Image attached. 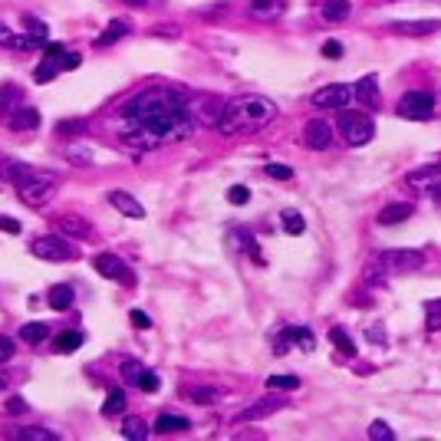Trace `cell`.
Instances as JSON below:
<instances>
[{"mask_svg": "<svg viewBox=\"0 0 441 441\" xmlns=\"http://www.w3.org/2000/svg\"><path fill=\"white\" fill-rule=\"evenodd\" d=\"M205 96H194L182 86H151L142 89L118 109L116 129L118 139L129 149H162L172 142H184L198 125H205L201 116Z\"/></svg>", "mask_w": 441, "mask_h": 441, "instance_id": "obj_1", "label": "cell"}, {"mask_svg": "<svg viewBox=\"0 0 441 441\" xmlns=\"http://www.w3.org/2000/svg\"><path fill=\"white\" fill-rule=\"evenodd\" d=\"M277 118V106L270 102L267 96H234L227 99L224 109H221V116H217L215 129L221 135H244V132H257L264 125H270Z\"/></svg>", "mask_w": 441, "mask_h": 441, "instance_id": "obj_2", "label": "cell"}, {"mask_svg": "<svg viewBox=\"0 0 441 441\" xmlns=\"http://www.w3.org/2000/svg\"><path fill=\"white\" fill-rule=\"evenodd\" d=\"M17 194H20V201L27 208H43L53 201L56 194V175L53 172H40L36 178H30V182L17 184Z\"/></svg>", "mask_w": 441, "mask_h": 441, "instance_id": "obj_3", "label": "cell"}, {"mask_svg": "<svg viewBox=\"0 0 441 441\" xmlns=\"http://www.w3.org/2000/svg\"><path fill=\"white\" fill-rule=\"evenodd\" d=\"M339 129H343L346 142H349L353 149L369 145L372 135H376V125H372V118H369L366 112H343V116H339Z\"/></svg>", "mask_w": 441, "mask_h": 441, "instance_id": "obj_4", "label": "cell"}, {"mask_svg": "<svg viewBox=\"0 0 441 441\" xmlns=\"http://www.w3.org/2000/svg\"><path fill=\"white\" fill-rule=\"evenodd\" d=\"M379 264L386 273H412V270L425 267V254L421 250H382Z\"/></svg>", "mask_w": 441, "mask_h": 441, "instance_id": "obj_5", "label": "cell"}, {"mask_svg": "<svg viewBox=\"0 0 441 441\" xmlns=\"http://www.w3.org/2000/svg\"><path fill=\"white\" fill-rule=\"evenodd\" d=\"M431 112H435V96L431 93H405L402 96V102H398V116L402 118H412V122H425V118H431Z\"/></svg>", "mask_w": 441, "mask_h": 441, "instance_id": "obj_6", "label": "cell"}, {"mask_svg": "<svg viewBox=\"0 0 441 441\" xmlns=\"http://www.w3.org/2000/svg\"><path fill=\"white\" fill-rule=\"evenodd\" d=\"M30 254L33 257H40V260H69L73 257V247L66 244L63 237L46 234V237H36V240H33Z\"/></svg>", "mask_w": 441, "mask_h": 441, "instance_id": "obj_7", "label": "cell"}, {"mask_svg": "<svg viewBox=\"0 0 441 441\" xmlns=\"http://www.w3.org/2000/svg\"><path fill=\"white\" fill-rule=\"evenodd\" d=\"M93 267H96L106 280H118V283H125V287L135 283V273L129 270V264L122 257H116V254H99V257L93 260Z\"/></svg>", "mask_w": 441, "mask_h": 441, "instance_id": "obj_8", "label": "cell"}, {"mask_svg": "<svg viewBox=\"0 0 441 441\" xmlns=\"http://www.w3.org/2000/svg\"><path fill=\"white\" fill-rule=\"evenodd\" d=\"M349 102H353V86H343V83H333V86L313 93V106L316 109H346Z\"/></svg>", "mask_w": 441, "mask_h": 441, "instance_id": "obj_9", "label": "cell"}, {"mask_svg": "<svg viewBox=\"0 0 441 441\" xmlns=\"http://www.w3.org/2000/svg\"><path fill=\"white\" fill-rule=\"evenodd\" d=\"M303 142H306V149H313V151H326L333 145V125H330L326 118H313V122H306V129H303Z\"/></svg>", "mask_w": 441, "mask_h": 441, "instance_id": "obj_10", "label": "cell"}, {"mask_svg": "<svg viewBox=\"0 0 441 441\" xmlns=\"http://www.w3.org/2000/svg\"><path fill=\"white\" fill-rule=\"evenodd\" d=\"M287 409V402L280 395H267L260 398V402H254V405H247L244 412H237V421H257V419H267V415H273V412Z\"/></svg>", "mask_w": 441, "mask_h": 441, "instance_id": "obj_11", "label": "cell"}, {"mask_svg": "<svg viewBox=\"0 0 441 441\" xmlns=\"http://www.w3.org/2000/svg\"><path fill=\"white\" fill-rule=\"evenodd\" d=\"M109 205L116 208V211H122L125 217H132V221H142V217H145V208H142L129 191H109Z\"/></svg>", "mask_w": 441, "mask_h": 441, "instance_id": "obj_12", "label": "cell"}, {"mask_svg": "<svg viewBox=\"0 0 441 441\" xmlns=\"http://www.w3.org/2000/svg\"><path fill=\"white\" fill-rule=\"evenodd\" d=\"M7 125H11L13 132H33V129H40V112H36L33 106L13 109L11 118H7Z\"/></svg>", "mask_w": 441, "mask_h": 441, "instance_id": "obj_13", "label": "cell"}, {"mask_svg": "<svg viewBox=\"0 0 441 441\" xmlns=\"http://www.w3.org/2000/svg\"><path fill=\"white\" fill-rule=\"evenodd\" d=\"M40 175V168H33V165H23V162H0V178L11 184H23L30 182V178H36Z\"/></svg>", "mask_w": 441, "mask_h": 441, "instance_id": "obj_14", "label": "cell"}, {"mask_svg": "<svg viewBox=\"0 0 441 441\" xmlns=\"http://www.w3.org/2000/svg\"><path fill=\"white\" fill-rule=\"evenodd\" d=\"M392 30L402 33V36H428V33L441 30V20H395Z\"/></svg>", "mask_w": 441, "mask_h": 441, "instance_id": "obj_15", "label": "cell"}, {"mask_svg": "<svg viewBox=\"0 0 441 441\" xmlns=\"http://www.w3.org/2000/svg\"><path fill=\"white\" fill-rule=\"evenodd\" d=\"M415 215V205H409V201H392V205H386L382 211H379V224H402V221H409V217Z\"/></svg>", "mask_w": 441, "mask_h": 441, "instance_id": "obj_16", "label": "cell"}, {"mask_svg": "<svg viewBox=\"0 0 441 441\" xmlns=\"http://www.w3.org/2000/svg\"><path fill=\"white\" fill-rule=\"evenodd\" d=\"M353 96L359 106H366V109H376L379 106V79L376 76H366V79H359L353 89Z\"/></svg>", "mask_w": 441, "mask_h": 441, "instance_id": "obj_17", "label": "cell"}, {"mask_svg": "<svg viewBox=\"0 0 441 441\" xmlns=\"http://www.w3.org/2000/svg\"><path fill=\"white\" fill-rule=\"evenodd\" d=\"M56 227H60V234L63 237H89L93 234V224H86L83 217H76V215L56 217Z\"/></svg>", "mask_w": 441, "mask_h": 441, "instance_id": "obj_18", "label": "cell"}, {"mask_svg": "<svg viewBox=\"0 0 441 441\" xmlns=\"http://www.w3.org/2000/svg\"><path fill=\"white\" fill-rule=\"evenodd\" d=\"M441 178V165H425V168H415V172L405 175V184L409 188H428Z\"/></svg>", "mask_w": 441, "mask_h": 441, "instance_id": "obj_19", "label": "cell"}, {"mask_svg": "<svg viewBox=\"0 0 441 441\" xmlns=\"http://www.w3.org/2000/svg\"><path fill=\"white\" fill-rule=\"evenodd\" d=\"M349 13H353V4H349V0H326L323 7H320V17H323L326 23H343Z\"/></svg>", "mask_w": 441, "mask_h": 441, "instance_id": "obj_20", "label": "cell"}, {"mask_svg": "<svg viewBox=\"0 0 441 441\" xmlns=\"http://www.w3.org/2000/svg\"><path fill=\"white\" fill-rule=\"evenodd\" d=\"M283 13V0H250V17L254 20H273Z\"/></svg>", "mask_w": 441, "mask_h": 441, "instance_id": "obj_21", "label": "cell"}, {"mask_svg": "<svg viewBox=\"0 0 441 441\" xmlns=\"http://www.w3.org/2000/svg\"><path fill=\"white\" fill-rule=\"evenodd\" d=\"M191 428V421L188 419H182V415H158V421H155V431L158 435H178V431H188Z\"/></svg>", "mask_w": 441, "mask_h": 441, "instance_id": "obj_22", "label": "cell"}, {"mask_svg": "<svg viewBox=\"0 0 441 441\" xmlns=\"http://www.w3.org/2000/svg\"><path fill=\"white\" fill-rule=\"evenodd\" d=\"M73 287H69V283H56L53 290L46 293V303H50V306H53V310H69V306H73Z\"/></svg>", "mask_w": 441, "mask_h": 441, "instance_id": "obj_23", "label": "cell"}, {"mask_svg": "<svg viewBox=\"0 0 441 441\" xmlns=\"http://www.w3.org/2000/svg\"><path fill=\"white\" fill-rule=\"evenodd\" d=\"M283 336H287V343L303 346L306 353H310V349H316V336H313L306 326H287V330H283Z\"/></svg>", "mask_w": 441, "mask_h": 441, "instance_id": "obj_24", "label": "cell"}, {"mask_svg": "<svg viewBox=\"0 0 441 441\" xmlns=\"http://www.w3.org/2000/svg\"><path fill=\"white\" fill-rule=\"evenodd\" d=\"M122 36H129V23H125V20H112L106 30H102V36L96 40V46H112V43H118Z\"/></svg>", "mask_w": 441, "mask_h": 441, "instance_id": "obj_25", "label": "cell"}, {"mask_svg": "<svg viewBox=\"0 0 441 441\" xmlns=\"http://www.w3.org/2000/svg\"><path fill=\"white\" fill-rule=\"evenodd\" d=\"M125 405H129L125 392H122V388H112V392L106 395V402H102V415H106V419H112V415H122V412H125Z\"/></svg>", "mask_w": 441, "mask_h": 441, "instance_id": "obj_26", "label": "cell"}, {"mask_svg": "<svg viewBox=\"0 0 441 441\" xmlns=\"http://www.w3.org/2000/svg\"><path fill=\"white\" fill-rule=\"evenodd\" d=\"M122 438H129V441H145L149 438V425L142 419H135V415H129V419L122 421Z\"/></svg>", "mask_w": 441, "mask_h": 441, "instance_id": "obj_27", "label": "cell"}, {"mask_svg": "<svg viewBox=\"0 0 441 441\" xmlns=\"http://www.w3.org/2000/svg\"><path fill=\"white\" fill-rule=\"evenodd\" d=\"M33 40L30 36H20V33H13L7 23H0V46H7V50H27Z\"/></svg>", "mask_w": 441, "mask_h": 441, "instance_id": "obj_28", "label": "cell"}, {"mask_svg": "<svg viewBox=\"0 0 441 441\" xmlns=\"http://www.w3.org/2000/svg\"><path fill=\"white\" fill-rule=\"evenodd\" d=\"M86 132H89L86 118H66V122H56V135H63V139H69V135H86Z\"/></svg>", "mask_w": 441, "mask_h": 441, "instance_id": "obj_29", "label": "cell"}, {"mask_svg": "<svg viewBox=\"0 0 441 441\" xmlns=\"http://www.w3.org/2000/svg\"><path fill=\"white\" fill-rule=\"evenodd\" d=\"M50 336V330H46V323H27L20 330V339L23 343H30V346H40Z\"/></svg>", "mask_w": 441, "mask_h": 441, "instance_id": "obj_30", "label": "cell"}, {"mask_svg": "<svg viewBox=\"0 0 441 441\" xmlns=\"http://www.w3.org/2000/svg\"><path fill=\"white\" fill-rule=\"evenodd\" d=\"M280 224H283V231H287V234H293V237L306 231V221H303L300 211H283V215H280Z\"/></svg>", "mask_w": 441, "mask_h": 441, "instance_id": "obj_31", "label": "cell"}, {"mask_svg": "<svg viewBox=\"0 0 441 441\" xmlns=\"http://www.w3.org/2000/svg\"><path fill=\"white\" fill-rule=\"evenodd\" d=\"M56 73H60V60H53V56H43V63L33 69V79H36V83H50Z\"/></svg>", "mask_w": 441, "mask_h": 441, "instance_id": "obj_32", "label": "cell"}, {"mask_svg": "<svg viewBox=\"0 0 441 441\" xmlns=\"http://www.w3.org/2000/svg\"><path fill=\"white\" fill-rule=\"evenodd\" d=\"M13 438L17 441H60V435L50 428H20Z\"/></svg>", "mask_w": 441, "mask_h": 441, "instance_id": "obj_33", "label": "cell"}, {"mask_svg": "<svg viewBox=\"0 0 441 441\" xmlns=\"http://www.w3.org/2000/svg\"><path fill=\"white\" fill-rule=\"evenodd\" d=\"M267 388L270 392H293V388H300V376H267Z\"/></svg>", "mask_w": 441, "mask_h": 441, "instance_id": "obj_34", "label": "cell"}, {"mask_svg": "<svg viewBox=\"0 0 441 441\" xmlns=\"http://www.w3.org/2000/svg\"><path fill=\"white\" fill-rule=\"evenodd\" d=\"M23 27H27V36H30L33 43H43L46 40V23L43 20H36V17H30V13H27V17H23Z\"/></svg>", "mask_w": 441, "mask_h": 441, "instance_id": "obj_35", "label": "cell"}, {"mask_svg": "<svg viewBox=\"0 0 441 441\" xmlns=\"http://www.w3.org/2000/svg\"><path fill=\"white\" fill-rule=\"evenodd\" d=\"M83 346V333H60V339H56V353H63V355H69V353H76Z\"/></svg>", "mask_w": 441, "mask_h": 441, "instance_id": "obj_36", "label": "cell"}, {"mask_svg": "<svg viewBox=\"0 0 441 441\" xmlns=\"http://www.w3.org/2000/svg\"><path fill=\"white\" fill-rule=\"evenodd\" d=\"M20 89L17 86H0V116H4V112H13V106H17V102H20Z\"/></svg>", "mask_w": 441, "mask_h": 441, "instance_id": "obj_37", "label": "cell"}, {"mask_svg": "<svg viewBox=\"0 0 441 441\" xmlns=\"http://www.w3.org/2000/svg\"><path fill=\"white\" fill-rule=\"evenodd\" d=\"M191 398L198 405H215V402H221V392H217V388H208V386H194Z\"/></svg>", "mask_w": 441, "mask_h": 441, "instance_id": "obj_38", "label": "cell"}, {"mask_svg": "<svg viewBox=\"0 0 441 441\" xmlns=\"http://www.w3.org/2000/svg\"><path fill=\"white\" fill-rule=\"evenodd\" d=\"M330 339H333L336 349H339L343 355H353L355 353V343L346 336V330H339V326H336V330H330Z\"/></svg>", "mask_w": 441, "mask_h": 441, "instance_id": "obj_39", "label": "cell"}, {"mask_svg": "<svg viewBox=\"0 0 441 441\" xmlns=\"http://www.w3.org/2000/svg\"><path fill=\"white\" fill-rule=\"evenodd\" d=\"M369 438L372 441H395V431L388 428L386 421H372V425H369Z\"/></svg>", "mask_w": 441, "mask_h": 441, "instance_id": "obj_40", "label": "cell"}, {"mask_svg": "<svg viewBox=\"0 0 441 441\" xmlns=\"http://www.w3.org/2000/svg\"><path fill=\"white\" fill-rule=\"evenodd\" d=\"M425 313H428V320H425V326H428V333L441 330V300H431L428 306H425Z\"/></svg>", "mask_w": 441, "mask_h": 441, "instance_id": "obj_41", "label": "cell"}, {"mask_svg": "<svg viewBox=\"0 0 441 441\" xmlns=\"http://www.w3.org/2000/svg\"><path fill=\"white\" fill-rule=\"evenodd\" d=\"M142 369H145V366H142L139 359H125V362H122V379L135 386V382H139V376H142Z\"/></svg>", "mask_w": 441, "mask_h": 441, "instance_id": "obj_42", "label": "cell"}, {"mask_svg": "<svg viewBox=\"0 0 441 441\" xmlns=\"http://www.w3.org/2000/svg\"><path fill=\"white\" fill-rule=\"evenodd\" d=\"M135 386H139L142 392H158V376H155L151 369H142V376H139Z\"/></svg>", "mask_w": 441, "mask_h": 441, "instance_id": "obj_43", "label": "cell"}, {"mask_svg": "<svg viewBox=\"0 0 441 441\" xmlns=\"http://www.w3.org/2000/svg\"><path fill=\"white\" fill-rule=\"evenodd\" d=\"M13 353H17V343H13L11 336H0V366H4V362H11Z\"/></svg>", "mask_w": 441, "mask_h": 441, "instance_id": "obj_44", "label": "cell"}, {"mask_svg": "<svg viewBox=\"0 0 441 441\" xmlns=\"http://www.w3.org/2000/svg\"><path fill=\"white\" fill-rule=\"evenodd\" d=\"M267 175H270V178H277V182H290V178H293V168L270 162V165H267Z\"/></svg>", "mask_w": 441, "mask_h": 441, "instance_id": "obj_45", "label": "cell"}, {"mask_svg": "<svg viewBox=\"0 0 441 441\" xmlns=\"http://www.w3.org/2000/svg\"><path fill=\"white\" fill-rule=\"evenodd\" d=\"M227 201H231V205H247V201H250V191L244 188V184H234V188L227 191Z\"/></svg>", "mask_w": 441, "mask_h": 441, "instance_id": "obj_46", "label": "cell"}, {"mask_svg": "<svg viewBox=\"0 0 441 441\" xmlns=\"http://www.w3.org/2000/svg\"><path fill=\"white\" fill-rule=\"evenodd\" d=\"M129 320L135 330H151V320H149V313H142V310H132L129 313Z\"/></svg>", "mask_w": 441, "mask_h": 441, "instance_id": "obj_47", "label": "cell"}, {"mask_svg": "<svg viewBox=\"0 0 441 441\" xmlns=\"http://www.w3.org/2000/svg\"><path fill=\"white\" fill-rule=\"evenodd\" d=\"M79 63H83V56L79 53H63L60 56V69H79Z\"/></svg>", "mask_w": 441, "mask_h": 441, "instance_id": "obj_48", "label": "cell"}, {"mask_svg": "<svg viewBox=\"0 0 441 441\" xmlns=\"http://www.w3.org/2000/svg\"><path fill=\"white\" fill-rule=\"evenodd\" d=\"M323 56L339 60V56H343V43H339V40H326V43H323Z\"/></svg>", "mask_w": 441, "mask_h": 441, "instance_id": "obj_49", "label": "cell"}, {"mask_svg": "<svg viewBox=\"0 0 441 441\" xmlns=\"http://www.w3.org/2000/svg\"><path fill=\"white\" fill-rule=\"evenodd\" d=\"M7 412H11V415H27V402H23L20 395H13L11 402H7Z\"/></svg>", "mask_w": 441, "mask_h": 441, "instance_id": "obj_50", "label": "cell"}, {"mask_svg": "<svg viewBox=\"0 0 441 441\" xmlns=\"http://www.w3.org/2000/svg\"><path fill=\"white\" fill-rule=\"evenodd\" d=\"M178 33H182V30H178L175 23H172V27H155V36H168V40H178Z\"/></svg>", "mask_w": 441, "mask_h": 441, "instance_id": "obj_51", "label": "cell"}, {"mask_svg": "<svg viewBox=\"0 0 441 441\" xmlns=\"http://www.w3.org/2000/svg\"><path fill=\"white\" fill-rule=\"evenodd\" d=\"M0 231H11V234H20V221H13V217H0Z\"/></svg>", "mask_w": 441, "mask_h": 441, "instance_id": "obj_52", "label": "cell"}, {"mask_svg": "<svg viewBox=\"0 0 441 441\" xmlns=\"http://www.w3.org/2000/svg\"><path fill=\"white\" fill-rule=\"evenodd\" d=\"M63 53H66L63 43H50V46H46V56H53V60H60Z\"/></svg>", "mask_w": 441, "mask_h": 441, "instance_id": "obj_53", "label": "cell"}, {"mask_svg": "<svg viewBox=\"0 0 441 441\" xmlns=\"http://www.w3.org/2000/svg\"><path fill=\"white\" fill-rule=\"evenodd\" d=\"M369 339H372V343H386V330H382V326H379V330H369Z\"/></svg>", "mask_w": 441, "mask_h": 441, "instance_id": "obj_54", "label": "cell"}, {"mask_svg": "<svg viewBox=\"0 0 441 441\" xmlns=\"http://www.w3.org/2000/svg\"><path fill=\"white\" fill-rule=\"evenodd\" d=\"M425 191H428L431 198H435V201H438V205H441V184H428V188H425Z\"/></svg>", "mask_w": 441, "mask_h": 441, "instance_id": "obj_55", "label": "cell"}, {"mask_svg": "<svg viewBox=\"0 0 441 441\" xmlns=\"http://www.w3.org/2000/svg\"><path fill=\"white\" fill-rule=\"evenodd\" d=\"M125 4H132V7H149L151 0H125Z\"/></svg>", "mask_w": 441, "mask_h": 441, "instance_id": "obj_56", "label": "cell"}, {"mask_svg": "<svg viewBox=\"0 0 441 441\" xmlns=\"http://www.w3.org/2000/svg\"><path fill=\"white\" fill-rule=\"evenodd\" d=\"M4 388H7V376H4V372H0V392H4Z\"/></svg>", "mask_w": 441, "mask_h": 441, "instance_id": "obj_57", "label": "cell"}]
</instances>
